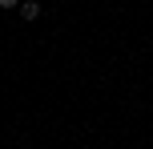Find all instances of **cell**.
Instances as JSON below:
<instances>
[{"mask_svg": "<svg viewBox=\"0 0 153 149\" xmlns=\"http://www.w3.org/2000/svg\"><path fill=\"white\" fill-rule=\"evenodd\" d=\"M20 16H24V20H36V16H40V4H36V0H24V4H20Z\"/></svg>", "mask_w": 153, "mask_h": 149, "instance_id": "6da1fadb", "label": "cell"}, {"mask_svg": "<svg viewBox=\"0 0 153 149\" xmlns=\"http://www.w3.org/2000/svg\"><path fill=\"white\" fill-rule=\"evenodd\" d=\"M16 4H20V0H0V8H16Z\"/></svg>", "mask_w": 153, "mask_h": 149, "instance_id": "7a4b0ae2", "label": "cell"}]
</instances>
